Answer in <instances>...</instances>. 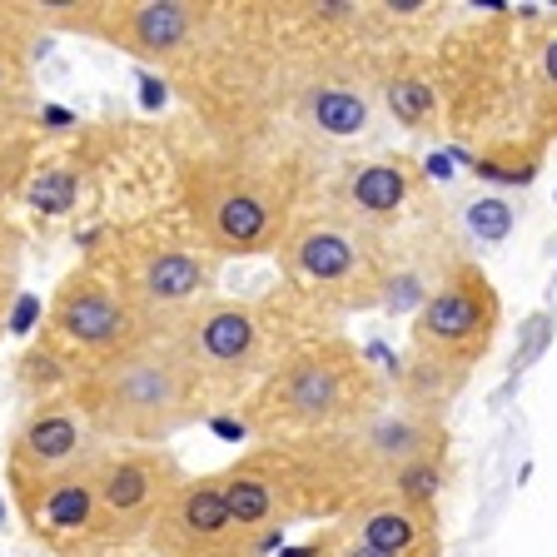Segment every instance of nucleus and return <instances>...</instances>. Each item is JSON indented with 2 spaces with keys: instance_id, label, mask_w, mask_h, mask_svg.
Instances as JSON below:
<instances>
[{
  "instance_id": "obj_20",
  "label": "nucleus",
  "mask_w": 557,
  "mask_h": 557,
  "mask_svg": "<svg viewBox=\"0 0 557 557\" xmlns=\"http://www.w3.org/2000/svg\"><path fill=\"white\" fill-rule=\"evenodd\" d=\"M458 214H463L468 234H473L478 244H503L512 234V224H518V209H512L503 195H473Z\"/></svg>"
},
{
  "instance_id": "obj_15",
  "label": "nucleus",
  "mask_w": 557,
  "mask_h": 557,
  "mask_svg": "<svg viewBox=\"0 0 557 557\" xmlns=\"http://www.w3.org/2000/svg\"><path fill=\"white\" fill-rule=\"evenodd\" d=\"M104 458V453H100ZM25 522L35 537L50 543H81V537H100V508H95V463L81 473H65L55 483L35 487L30 498H21Z\"/></svg>"
},
{
  "instance_id": "obj_4",
  "label": "nucleus",
  "mask_w": 557,
  "mask_h": 557,
  "mask_svg": "<svg viewBox=\"0 0 557 557\" xmlns=\"http://www.w3.org/2000/svg\"><path fill=\"white\" fill-rule=\"evenodd\" d=\"M185 205L205 249L220 259L264 255L289 234L284 195L239 164H195L185 180Z\"/></svg>"
},
{
  "instance_id": "obj_9",
  "label": "nucleus",
  "mask_w": 557,
  "mask_h": 557,
  "mask_svg": "<svg viewBox=\"0 0 557 557\" xmlns=\"http://www.w3.org/2000/svg\"><path fill=\"white\" fill-rule=\"evenodd\" d=\"M174 348L199 383H239L264 359V324L255 304L244 299H209L189 319L174 324Z\"/></svg>"
},
{
  "instance_id": "obj_24",
  "label": "nucleus",
  "mask_w": 557,
  "mask_h": 557,
  "mask_svg": "<svg viewBox=\"0 0 557 557\" xmlns=\"http://www.w3.org/2000/svg\"><path fill=\"white\" fill-rule=\"evenodd\" d=\"M139 90H145V104H150V110H154V104H164V100H170V90H164V81H154V75H139Z\"/></svg>"
},
{
  "instance_id": "obj_6",
  "label": "nucleus",
  "mask_w": 557,
  "mask_h": 557,
  "mask_svg": "<svg viewBox=\"0 0 557 557\" xmlns=\"http://www.w3.org/2000/svg\"><path fill=\"white\" fill-rule=\"evenodd\" d=\"M50 338L70 354H90L95 363L120 359L135 344L150 338V324L135 313L125 289H115L100 274H70L50 304Z\"/></svg>"
},
{
  "instance_id": "obj_22",
  "label": "nucleus",
  "mask_w": 557,
  "mask_h": 557,
  "mask_svg": "<svg viewBox=\"0 0 557 557\" xmlns=\"http://www.w3.org/2000/svg\"><path fill=\"white\" fill-rule=\"evenodd\" d=\"M25 104H30V75H25V60H21V50L0 35V125L21 120Z\"/></svg>"
},
{
  "instance_id": "obj_18",
  "label": "nucleus",
  "mask_w": 557,
  "mask_h": 557,
  "mask_svg": "<svg viewBox=\"0 0 557 557\" xmlns=\"http://www.w3.org/2000/svg\"><path fill=\"white\" fill-rule=\"evenodd\" d=\"M383 104L388 115L398 120L404 129H433L438 125V110H443V95H438V81L423 75V70H394L383 81Z\"/></svg>"
},
{
  "instance_id": "obj_13",
  "label": "nucleus",
  "mask_w": 557,
  "mask_h": 557,
  "mask_svg": "<svg viewBox=\"0 0 557 557\" xmlns=\"http://www.w3.org/2000/svg\"><path fill=\"white\" fill-rule=\"evenodd\" d=\"M100 21L115 25V40L139 60L185 55L205 30V5L189 0H135V5H100Z\"/></svg>"
},
{
  "instance_id": "obj_10",
  "label": "nucleus",
  "mask_w": 557,
  "mask_h": 557,
  "mask_svg": "<svg viewBox=\"0 0 557 557\" xmlns=\"http://www.w3.org/2000/svg\"><path fill=\"white\" fill-rule=\"evenodd\" d=\"M125 299L145 324L160 319H189L199 304L214 299V255L189 249V244H150L135 249L125 274Z\"/></svg>"
},
{
  "instance_id": "obj_16",
  "label": "nucleus",
  "mask_w": 557,
  "mask_h": 557,
  "mask_svg": "<svg viewBox=\"0 0 557 557\" xmlns=\"http://www.w3.org/2000/svg\"><path fill=\"white\" fill-rule=\"evenodd\" d=\"M354 543L373 547L383 557H433L438 547V528H433V508H413V503H398V498H373L363 503L354 518Z\"/></svg>"
},
{
  "instance_id": "obj_1",
  "label": "nucleus",
  "mask_w": 557,
  "mask_h": 557,
  "mask_svg": "<svg viewBox=\"0 0 557 557\" xmlns=\"http://www.w3.org/2000/svg\"><path fill=\"white\" fill-rule=\"evenodd\" d=\"M75 408L104 438L164 443L199 418V379L170 338H145L120 359L95 363L75 388Z\"/></svg>"
},
{
  "instance_id": "obj_21",
  "label": "nucleus",
  "mask_w": 557,
  "mask_h": 557,
  "mask_svg": "<svg viewBox=\"0 0 557 557\" xmlns=\"http://www.w3.org/2000/svg\"><path fill=\"white\" fill-rule=\"evenodd\" d=\"M433 289H438V278H433V274H423L418 264H398L394 274H388V284H383L379 309H388V313H418L423 304H429Z\"/></svg>"
},
{
  "instance_id": "obj_19",
  "label": "nucleus",
  "mask_w": 557,
  "mask_h": 557,
  "mask_svg": "<svg viewBox=\"0 0 557 557\" xmlns=\"http://www.w3.org/2000/svg\"><path fill=\"white\" fill-rule=\"evenodd\" d=\"M533 81H537V104H543L547 129H557V15H543L533 25Z\"/></svg>"
},
{
  "instance_id": "obj_12",
  "label": "nucleus",
  "mask_w": 557,
  "mask_h": 557,
  "mask_svg": "<svg viewBox=\"0 0 557 557\" xmlns=\"http://www.w3.org/2000/svg\"><path fill=\"white\" fill-rule=\"evenodd\" d=\"M418 185H423V170H413V160H363V164H344L334 185L338 199V214L363 230H388L408 214V205L418 199Z\"/></svg>"
},
{
  "instance_id": "obj_17",
  "label": "nucleus",
  "mask_w": 557,
  "mask_h": 557,
  "mask_svg": "<svg viewBox=\"0 0 557 557\" xmlns=\"http://www.w3.org/2000/svg\"><path fill=\"white\" fill-rule=\"evenodd\" d=\"M299 120L324 139H359L373 125V100L354 81H309L299 90Z\"/></svg>"
},
{
  "instance_id": "obj_25",
  "label": "nucleus",
  "mask_w": 557,
  "mask_h": 557,
  "mask_svg": "<svg viewBox=\"0 0 557 557\" xmlns=\"http://www.w3.org/2000/svg\"><path fill=\"white\" fill-rule=\"evenodd\" d=\"M11 259H15V230L5 220H0V264L11 269Z\"/></svg>"
},
{
  "instance_id": "obj_26",
  "label": "nucleus",
  "mask_w": 557,
  "mask_h": 557,
  "mask_svg": "<svg viewBox=\"0 0 557 557\" xmlns=\"http://www.w3.org/2000/svg\"><path fill=\"white\" fill-rule=\"evenodd\" d=\"M214 429H220L224 438H244V433H249V423H234V418H220V423H214Z\"/></svg>"
},
{
  "instance_id": "obj_23",
  "label": "nucleus",
  "mask_w": 557,
  "mask_h": 557,
  "mask_svg": "<svg viewBox=\"0 0 557 557\" xmlns=\"http://www.w3.org/2000/svg\"><path fill=\"white\" fill-rule=\"evenodd\" d=\"M30 199L40 209H50V214H65L70 199H75V174H70V170L40 174V180H35V189H30Z\"/></svg>"
},
{
  "instance_id": "obj_8",
  "label": "nucleus",
  "mask_w": 557,
  "mask_h": 557,
  "mask_svg": "<svg viewBox=\"0 0 557 557\" xmlns=\"http://www.w3.org/2000/svg\"><path fill=\"white\" fill-rule=\"evenodd\" d=\"M185 483L180 463L164 448L104 453L95 463V508H100V537H135L154 528L174 487Z\"/></svg>"
},
{
  "instance_id": "obj_14",
  "label": "nucleus",
  "mask_w": 557,
  "mask_h": 557,
  "mask_svg": "<svg viewBox=\"0 0 557 557\" xmlns=\"http://www.w3.org/2000/svg\"><path fill=\"white\" fill-rule=\"evenodd\" d=\"M224 493V508L239 522V533L249 543H278V518H284V473H278L274 458H244V463H230L224 473H214Z\"/></svg>"
},
{
  "instance_id": "obj_5",
  "label": "nucleus",
  "mask_w": 557,
  "mask_h": 557,
  "mask_svg": "<svg viewBox=\"0 0 557 557\" xmlns=\"http://www.w3.org/2000/svg\"><path fill=\"white\" fill-rule=\"evenodd\" d=\"M503 324L498 289L473 259H453L438 274V289L413 313V359L443 363L453 373H468L483 359Z\"/></svg>"
},
{
  "instance_id": "obj_11",
  "label": "nucleus",
  "mask_w": 557,
  "mask_h": 557,
  "mask_svg": "<svg viewBox=\"0 0 557 557\" xmlns=\"http://www.w3.org/2000/svg\"><path fill=\"white\" fill-rule=\"evenodd\" d=\"M150 537L164 557H224L249 543L239 533V522L230 518V508H224V493L214 483V473L185 478V483L174 487V498L154 518Z\"/></svg>"
},
{
  "instance_id": "obj_3",
  "label": "nucleus",
  "mask_w": 557,
  "mask_h": 557,
  "mask_svg": "<svg viewBox=\"0 0 557 557\" xmlns=\"http://www.w3.org/2000/svg\"><path fill=\"white\" fill-rule=\"evenodd\" d=\"M278 259L299 289L338 309H379L383 284L394 274L373 230L344 214H309L278 239Z\"/></svg>"
},
{
  "instance_id": "obj_7",
  "label": "nucleus",
  "mask_w": 557,
  "mask_h": 557,
  "mask_svg": "<svg viewBox=\"0 0 557 557\" xmlns=\"http://www.w3.org/2000/svg\"><path fill=\"white\" fill-rule=\"evenodd\" d=\"M95 443H100V433L85 423V413L75 404H35L15 423L11 453H5V473H11L15 498H30L35 487L100 463Z\"/></svg>"
},
{
  "instance_id": "obj_27",
  "label": "nucleus",
  "mask_w": 557,
  "mask_h": 557,
  "mask_svg": "<svg viewBox=\"0 0 557 557\" xmlns=\"http://www.w3.org/2000/svg\"><path fill=\"white\" fill-rule=\"evenodd\" d=\"M344 557H383V553H373V547H363V543H348Z\"/></svg>"
},
{
  "instance_id": "obj_28",
  "label": "nucleus",
  "mask_w": 557,
  "mask_h": 557,
  "mask_svg": "<svg viewBox=\"0 0 557 557\" xmlns=\"http://www.w3.org/2000/svg\"><path fill=\"white\" fill-rule=\"evenodd\" d=\"M0 518H5V508H0Z\"/></svg>"
},
{
  "instance_id": "obj_2",
  "label": "nucleus",
  "mask_w": 557,
  "mask_h": 557,
  "mask_svg": "<svg viewBox=\"0 0 557 557\" xmlns=\"http://www.w3.org/2000/svg\"><path fill=\"white\" fill-rule=\"evenodd\" d=\"M383 388L359 348L324 338L278 363L255 394L249 429H354L383 413Z\"/></svg>"
}]
</instances>
